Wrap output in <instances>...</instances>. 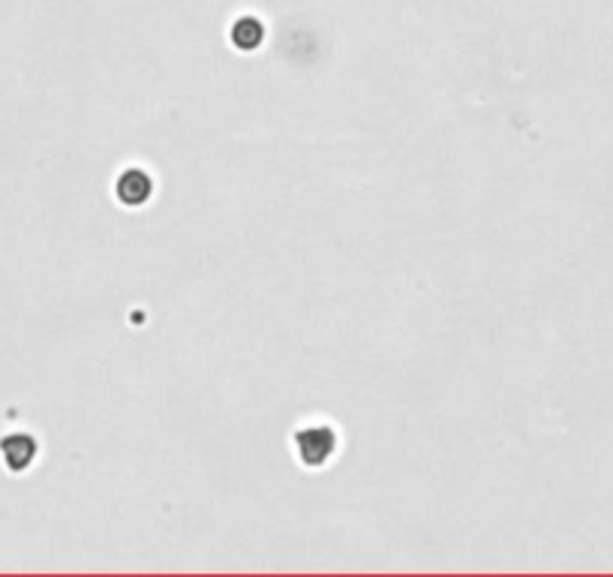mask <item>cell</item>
<instances>
[{
	"instance_id": "obj_1",
	"label": "cell",
	"mask_w": 613,
	"mask_h": 577,
	"mask_svg": "<svg viewBox=\"0 0 613 577\" xmlns=\"http://www.w3.org/2000/svg\"><path fill=\"white\" fill-rule=\"evenodd\" d=\"M337 448V436L331 427L325 424H313V427H301L295 433V454L304 466L316 469V466H325L328 457L334 454Z\"/></svg>"
},
{
	"instance_id": "obj_2",
	"label": "cell",
	"mask_w": 613,
	"mask_h": 577,
	"mask_svg": "<svg viewBox=\"0 0 613 577\" xmlns=\"http://www.w3.org/2000/svg\"><path fill=\"white\" fill-rule=\"evenodd\" d=\"M151 193H154V181H151V175L142 172V169H127V172L118 178V184H115V196H118V202L127 205V208L145 205V202L151 199Z\"/></svg>"
},
{
	"instance_id": "obj_3",
	"label": "cell",
	"mask_w": 613,
	"mask_h": 577,
	"mask_svg": "<svg viewBox=\"0 0 613 577\" xmlns=\"http://www.w3.org/2000/svg\"><path fill=\"white\" fill-rule=\"evenodd\" d=\"M262 40H265V28H262L259 19L244 16V19L235 22V28H232V43H235L241 52H253V49H259Z\"/></svg>"
}]
</instances>
